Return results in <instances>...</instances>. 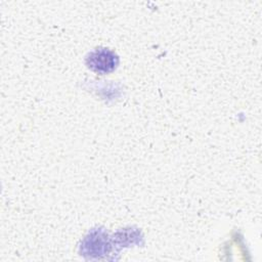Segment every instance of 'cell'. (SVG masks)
<instances>
[{
	"instance_id": "obj_1",
	"label": "cell",
	"mask_w": 262,
	"mask_h": 262,
	"mask_svg": "<svg viewBox=\"0 0 262 262\" xmlns=\"http://www.w3.org/2000/svg\"><path fill=\"white\" fill-rule=\"evenodd\" d=\"M118 62L117 54L107 48L95 49L86 58L88 68L99 74H106L114 71Z\"/></svg>"
}]
</instances>
